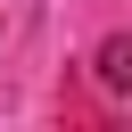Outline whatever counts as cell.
<instances>
[{"mask_svg":"<svg viewBox=\"0 0 132 132\" xmlns=\"http://www.w3.org/2000/svg\"><path fill=\"white\" fill-rule=\"evenodd\" d=\"M91 66H99V82H107L116 99H132V33H116V41H99V58H91Z\"/></svg>","mask_w":132,"mask_h":132,"instance_id":"6da1fadb","label":"cell"}]
</instances>
